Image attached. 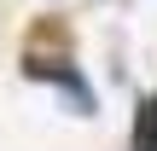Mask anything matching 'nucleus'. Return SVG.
I'll return each instance as SVG.
<instances>
[{"instance_id":"1","label":"nucleus","mask_w":157,"mask_h":151,"mask_svg":"<svg viewBox=\"0 0 157 151\" xmlns=\"http://www.w3.org/2000/svg\"><path fill=\"white\" fill-rule=\"evenodd\" d=\"M23 70H29L35 81H52V87L70 99V111H76V116H93V111H99V99H93V81H87V76H82L70 58H35V52H29V58H23Z\"/></svg>"},{"instance_id":"2","label":"nucleus","mask_w":157,"mask_h":151,"mask_svg":"<svg viewBox=\"0 0 157 151\" xmlns=\"http://www.w3.org/2000/svg\"><path fill=\"white\" fill-rule=\"evenodd\" d=\"M134 151H157V93L140 99V111H134Z\"/></svg>"}]
</instances>
